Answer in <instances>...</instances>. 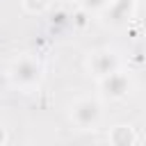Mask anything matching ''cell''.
Instances as JSON below:
<instances>
[{"instance_id":"6da1fadb","label":"cell","mask_w":146,"mask_h":146,"mask_svg":"<svg viewBox=\"0 0 146 146\" xmlns=\"http://www.w3.org/2000/svg\"><path fill=\"white\" fill-rule=\"evenodd\" d=\"M41 78H43V66L34 55H21L9 66V80L18 89L30 91L41 82Z\"/></svg>"},{"instance_id":"7a4b0ae2","label":"cell","mask_w":146,"mask_h":146,"mask_svg":"<svg viewBox=\"0 0 146 146\" xmlns=\"http://www.w3.org/2000/svg\"><path fill=\"white\" fill-rule=\"evenodd\" d=\"M71 119L78 128L82 130H91L100 123L103 119V105L98 98H91V96H84V98H78L73 105H71Z\"/></svg>"},{"instance_id":"3957f363","label":"cell","mask_w":146,"mask_h":146,"mask_svg":"<svg viewBox=\"0 0 146 146\" xmlns=\"http://www.w3.org/2000/svg\"><path fill=\"white\" fill-rule=\"evenodd\" d=\"M87 71L96 80H103V78L112 75L114 71H121V59H119V55L114 50L100 48V50L89 52V57H87Z\"/></svg>"},{"instance_id":"277c9868","label":"cell","mask_w":146,"mask_h":146,"mask_svg":"<svg viewBox=\"0 0 146 146\" xmlns=\"http://www.w3.org/2000/svg\"><path fill=\"white\" fill-rule=\"evenodd\" d=\"M137 9V2H130V0H114V2H103L98 14H100V21L110 27H125L132 18Z\"/></svg>"},{"instance_id":"5b68a950","label":"cell","mask_w":146,"mask_h":146,"mask_svg":"<svg viewBox=\"0 0 146 146\" xmlns=\"http://www.w3.org/2000/svg\"><path fill=\"white\" fill-rule=\"evenodd\" d=\"M130 75L123 73V71H114L112 75L98 80V87H100V96L103 98H110V100H119L123 96H128L130 91Z\"/></svg>"},{"instance_id":"8992f818","label":"cell","mask_w":146,"mask_h":146,"mask_svg":"<svg viewBox=\"0 0 146 146\" xmlns=\"http://www.w3.org/2000/svg\"><path fill=\"white\" fill-rule=\"evenodd\" d=\"M135 139H137V135H135L132 125L121 123V125H114V128L110 130V141H112V146H132Z\"/></svg>"},{"instance_id":"52a82bcc","label":"cell","mask_w":146,"mask_h":146,"mask_svg":"<svg viewBox=\"0 0 146 146\" xmlns=\"http://www.w3.org/2000/svg\"><path fill=\"white\" fill-rule=\"evenodd\" d=\"M50 2H32V0H23V9L25 11H46L50 9Z\"/></svg>"},{"instance_id":"ba28073f","label":"cell","mask_w":146,"mask_h":146,"mask_svg":"<svg viewBox=\"0 0 146 146\" xmlns=\"http://www.w3.org/2000/svg\"><path fill=\"white\" fill-rule=\"evenodd\" d=\"M5 141H7V130H5V125L0 123V146H5Z\"/></svg>"}]
</instances>
